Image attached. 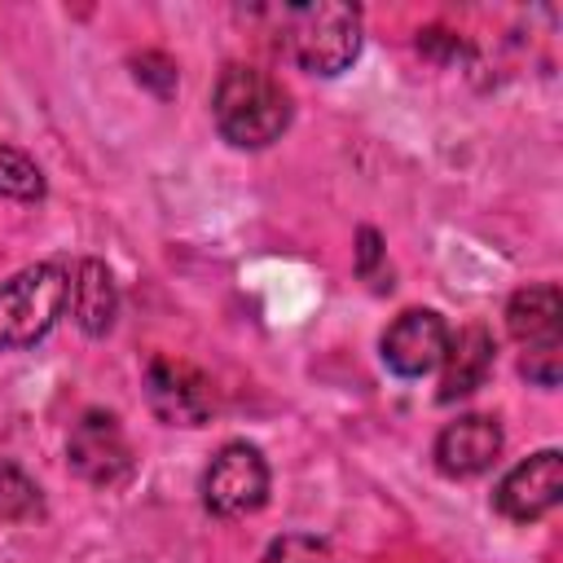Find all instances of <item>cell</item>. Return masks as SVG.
Returning a JSON list of instances; mask_svg holds the SVG:
<instances>
[{
  "instance_id": "2e32d148",
  "label": "cell",
  "mask_w": 563,
  "mask_h": 563,
  "mask_svg": "<svg viewBox=\"0 0 563 563\" xmlns=\"http://www.w3.org/2000/svg\"><path fill=\"white\" fill-rule=\"evenodd\" d=\"M132 66H136V79L150 84L158 97H167V92L176 88V66H172V57H163V53H141V57H132Z\"/></svg>"
},
{
  "instance_id": "8fae6325",
  "label": "cell",
  "mask_w": 563,
  "mask_h": 563,
  "mask_svg": "<svg viewBox=\"0 0 563 563\" xmlns=\"http://www.w3.org/2000/svg\"><path fill=\"white\" fill-rule=\"evenodd\" d=\"M493 334L484 325H466L457 334H449V347H444V378H440V400H457V396H471L475 387H484L488 369H493Z\"/></svg>"
},
{
  "instance_id": "ba28073f",
  "label": "cell",
  "mask_w": 563,
  "mask_h": 563,
  "mask_svg": "<svg viewBox=\"0 0 563 563\" xmlns=\"http://www.w3.org/2000/svg\"><path fill=\"white\" fill-rule=\"evenodd\" d=\"M145 396H150V409L172 427H198L211 413L207 378L172 356H154L145 365Z\"/></svg>"
},
{
  "instance_id": "7c38bea8",
  "label": "cell",
  "mask_w": 563,
  "mask_h": 563,
  "mask_svg": "<svg viewBox=\"0 0 563 563\" xmlns=\"http://www.w3.org/2000/svg\"><path fill=\"white\" fill-rule=\"evenodd\" d=\"M70 308H75V321L84 334H106L114 325V312H119V290H114V277L101 260H84L75 268V282H70Z\"/></svg>"
},
{
  "instance_id": "e0dca14e",
  "label": "cell",
  "mask_w": 563,
  "mask_h": 563,
  "mask_svg": "<svg viewBox=\"0 0 563 563\" xmlns=\"http://www.w3.org/2000/svg\"><path fill=\"white\" fill-rule=\"evenodd\" d=\"M356 242H361V246H356V268H361V273H374V264H378V255H383L378 233H374V229H361Z\"/></svg>"
},
{
  "instance_id": "277c9868",
  "label": "cell",
  "mask_w": 563,
  "mask_h": 563,
  "mask_svg": "<svg viewBox=\"0 0 563 563\" xmlns=\"http://www.w3.org/2000/svg\"><path fill=\"white\" fill-rule=\"evenodd\" d=\"M268 497V462L255 444L246 440H233L224 444L207 475H202V506L216 515V519H242V515H255Z\"/></svg>"
},
{
  "instance_id": "6da1fadb",
  "label": "cell",
  "mask_w": 563,
  "mask_h": 563,
  "mask_svg": "<svg viewBox=\"0 0 563 563\" xmlns=\"http://www.w3.org/2000/svg\"><path fill=\"white\" fill-rule=\"evenodd\" d=\"M216 128L238 150H264L273 145L290 123V92L260 66H224L216 97H211Z\"/></svg>"
},
{
  "instance_id": "4fadbf2b",
  "label": "cell",
  "mask_w": 563,
  "mask_h": 563,
  "mask_svg": "<svg viewBox=\"0 0 563 563\" xmlns=\"http://www.w3.org/2000/svg\"><path fill=\"white\" fill-rule=\"evenodd\" d=\"M40 510H44V501H40L35 479L0 457V523H26Z\"/></svg>"
},
{
  "instance_id": "8992f818",
  "label": "cell",
  "mask_w": 563,
  "mask_h": 563,
  "mask_svg": "<svg viewBox=\"0 0 563 563\" xmlns=\"http://www.w3.org/2000/svg\"><path fill=\"white\" fill-rule=\"evenodd\" d=\"M559 497H563V453L559 449H541V453L523 457L493 488V506L510 523H532V519L550 515L559 506Z\"/></svg>"
},
{
  "instance_id": "7a4b0ae2",
  "label": "cell",
  "mask_w": 563,
  "mask_h": 563,
  "mask_svg": "<svg viewBox=\"0 0 563 563\" xmlns=\"http://www.w3.org/2000/svg\"><path fill=\"white\" fill-rule=\"evenodd\" d=\"M282 40L308 75H339L361 53V9L339 0L295 4L282 13Z\"/></svg>"
},
{
  "instance_id": "52a82bcc",
  "label": "cell",
  "mask_w": 563,
  "mask_h": 563,
  "mask_svg": "<svg viewBox=\"0 0 563 563\" xmlns=\"http://www.w3.org/2000/svg\"><path fill=\"white\" fill-rule=\"evenodd\" d=\"M383 365L400 378H422L431 374L440 361H444V347H449V325L440 312L431 308H409L400 312L387 334H383Z\"/></svg>"
},
{
  "instance_id": "5b68a950",
  "label": "cell",
  "mask_w": 563,
  "mask_h": 563,
  "mask_svg": "<svg viewBox=\"0 0 563 563\" xmlns=\"http://www.w3.org/2000/svg\"><path fill=\"white\" fill-rule=\"evenodd\" d=\"M66 462L79 479L97 484V488H119L128 475H132V449L119 431V418L114 413H84L75 427H70V440H66Z\"/></svg>"
},
{
  "instance_id": "9a60e30c",
  "label": "cell",
  "mask_w": 563,
  "mask_h": 563,
  "mask_svg": "<svg viewBox=\"0 0 563 563\" xmlns=\"http://www.w3.org/2000/svg\"><path fill=\"white\" fill-rule=\"evenodd\" d=\"M260 563H330V545L317 537H303V532H286V537L268 541Z\"/></svg>"
},
{
  "instance_id": "5bb4252c",
  "label": "cell",
  "mask_w": 563,
  "mask_h": 563,
  "mask_svg": "<svg viewBox=\"0 0 563 563\" xmlns=\"http://www.w3.org/2000/svg\"><path fill=\"white\" fill-rule=\"evenodd\" d=\"M0 194L18 198V202L44 198V172L35 167V158H26L13 145H0Z\"/></svg>"
},
{
  "instance_id": "30bf717a",
  "label": "cell",
  "mask_w": 563,
  "mask_h": 563,
  "mask_svg": "<svg viewBox=\"0 0 563 563\" xmlns=\"http://www.w3.org/2000/svg\"><path fill=\"white\" fill-rule=\"evenodd\" d=\"M559 325H563V295L554 282H537L510 295L506 330L523 343V352H559L563 347Z\"/></svg>"
},
{
  "instance_id": "9c48e42d",
  "label": "cell",
  "mask_w": 563,
  "mask_h": 563,
  "mask_svg": "<svg viewBox=\"0 0 563 563\" xmlns=\"http://www.w3.org/2000/svg\"><path fill=\"white\" fill-rule=\"evenodd\" d=\"M497 457H501V427H497V418L466 413V418L449 422V427L435 435V466H440L449 479H475V475H484Z\"/></svg>"
},
{
  "instance_id": "3957f363",
  "label": "cell",
  "mask_w": 563,
  "mask_h": 563,
  "mask_svg": "<svg viewBox=\"0 0 563 563\" xmlns=\"http://www.w3.org/2000/svg\"><path fill=\"white\" fill-rule=\"evenodd\" d=\"M70 299V277L62 264H31L0 286V352L40 343Z\"/></svg>"
}]
</instances>
